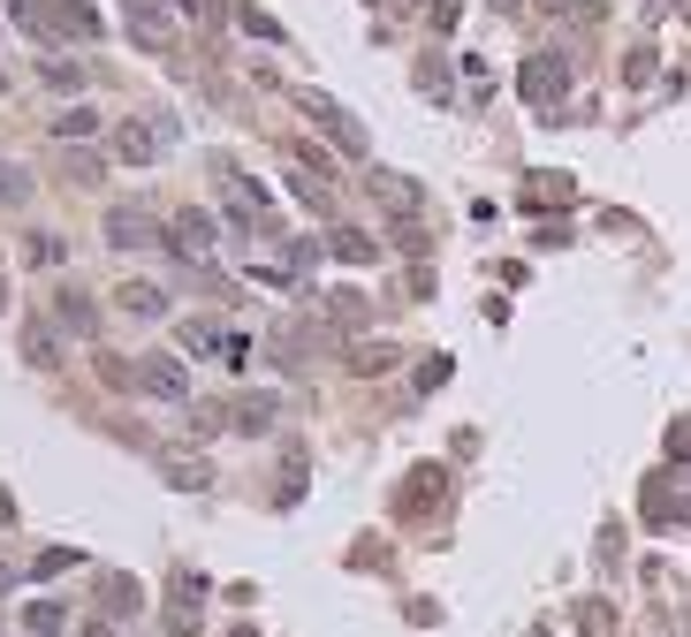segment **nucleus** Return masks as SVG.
<instances>
[{
    "instance_id": "f257e3e1",
    "label": "nucleus",
    "mask_w": 691,
    "mask_h": 637,
    "mask_svg": "<svg viewBox=\"0 0 691 637\" xmlns=\"http://www.w3.org/2000/svg\"><path fill=\"white\" fill-rule=\"evenodd\" d=\"M122 23H130V38L145 46V53H175L182 46V0H122Z\"/></svg>"
},
{
    "instance_id": "f03ea898",
    "label": "nucleus",
    "mask_w": 691,
    "mask_h": 637,
    "mask_svg": "<svg viewBox=\"0 0 691 637\" xmlns=\"http://www.w3.org/2000/svg\"><path fill=\"white\" fill-rule=\"evenodd\" d=\"M107 243L115 251H145V243H168V236H160V213H145L138 197H122V205H107Z\"/></svg>"
},
{
    "instance_id": "7ed1b4c3",
    "label": "nucleus",
    "mask_w": 691,
    "mask_h": 637,
    "mask_svg": "<svg viewBox=\"0 0 691 637\" xmlns=\"http://www.w3.org/2000/svg\"><path fill=\"white\" fill-rule=\"evenodd\" d=\"M130 380H138L153 402H190V372H182V357H168V349H153V357H145Z\"/></svg>"
},
{
    "instance_id": "20e7f679",
    "label": "nucleus",
    "mask_w": 691,
    "mask_h": 637,
    "mask_svg": "<svg viewBox=\"0 0 691 637\" xmlns=\"http://www.w3.org/2000/svg\"><path fill=\"white\" fill-rule=\"evenodd\" d=\"M221 205L236 213V228H243V236H274V213H266V197H259L243 175H221Z\"/></svg>"
},
{
    "instance_id": "39448f33",
    "label": "nucleus",
    "mask_w": 691,
    "mask_h": 637,
    "mask_svg": "<svg viewBox=\"0 0 691 637\" xmlns=\"http://www.w3.org/2000/svg\"><path fill=\"white\" fill-rule=\"evenodd\" d=\"M297 107H305V115H312V122H320V130H327V137H335V145H343L349 159L365 153V130L349 122V115L335 107V99H327V92H297Z\"/></svg>"
},
{
    "instance_id": "423d86ee",
    "label": "nucleus",
    "mask_w": 691,
    "mask_h": 637,
    "mask_svg": "<svg viewBox=\"0 0 691 637\" xmlns=\"http://www.w3.org/2000/svg\"><path fill=\"white\" fill-rule=\"evenodd\" d=\"M517 84H524V99H532V107H555V99H562V84H570V61H562V53H532Z\"/></svg>"
},
{
    "instance_id": "0eeeda50",
    "label": "nucleus",
    "mask_w": 691,
    "mask_h": 637,
    "mask_svg": "<svg viewBox=\"0 0 691 637\" xmlns=\"http://www.w3.org/2000/svg\"><path fill=\"white\" fill-rule=\"evenodd\" d=\"M175 145V122L168 115H160V122H130V130H122V137H115V153L130 159V167H145V159H160Z\"/></svg>"
},
{
    "instance_id": "6e6552de",
    "label": "nucleus",
    "mask_w": 691,
    "mask_h": 637,
    "mask_svg": "<svg viewBox=\"0 0 691 637\" xmlns=\"http://www.w3.org/2000/svg\"><path fill=\"white\" fill-rule=\"evenodd\" d=\"M372 197H380L395 220H418V205H426V190H418L410 175H372Z\"/></svg>"
},
{
    "instance_id": "1a4fd4ad",
    "label": "nucleus",
    "mask_w": 691,
    "mask_h": 637,
    "mask_svg": "<svg viewBox=\"0 0 691 637\" xmlns=\"http://www.w3.org/2000/svg\"><path fill=\"white\" fill-rule=\"evenodd\" d=\"M160 471H168V485H182V493H205V485H213V464H205V456H190V448H168V456H160Z\"/></svg>"
},
{
    "instance_id": "9d476101",
    "label": "nucleus",
    "mask_w": 691,
    "mask_h": 637,
    "mask_svg": "<svg viewBox=\"0 0 691 637\" xmlns=\"http://www.w3.org/2000/svg\"><path fill=\"white\" fill-rule=\"evenodd\" d=\"M175 251H182V259H205V251H213V220H205V213H175V236H168Z\"/></svg>"
},
{
    "instance_id": "9b49d317",
    "label": "nucleus",
    "mask_w": 691,
    "mask_h": 637,
    "mask_svg": "<svg viewBox=\"0 0 691 637\" xmlns=\"http://www.w3.org/2000/svg\"><path fill=\"white\" fill-rule=\"evenodd\" d=\"M23 357H31V364H61V334H53L46 318H31V326H23Z\"/></svg>"
},
{
    "instance_id": "f8f14e48",
    "label": "nucleus",
    "mask_w": 691,
    "mask_h": 637,
    "mask_svg": "<svg viewBox=\"0 0 691 637\" xmlns=\"http://www.w3.org/2000/svg\"><path fill=\"white\" fill-rule=\"evenodd\" d=\"M122 312L160 318V312H168V289H160V281H130V289H122Z\"/></svg>"
},
{
    "instance_id": "ddd939ff",
    "label": "nucleus",
    "mask_w": 691,
    "mask_h": 637,
    "mask_svg": "<svg viewBox=\"0 0 691 637\" xmlns=\"http://www.w3.org/2000/svg\"><path fill=\"white\" fill-rule=\"evenodd\" d=\"M23 630H31V637H61V630H69L61 600H31V608H23Z\"/></svg>"
},
{
    "instance_id": "4468645a",
    "label": "nucleus",
    "mask_w": 691,
    "mask_h": 637,
    "mask_svg": "<svg viewBox=\"0 0 691 637\" xmlns=\"http://www.w3.org/2000/svg\"><path fill=\"white\" fill-rule=\"evenodd\" d=\"M61 175H69L76 190H99V182H107V159L99 153H61Z\"/></svg>"
},
{
    "instance_id": "2eb2a0df",
    "label": "nucleus",
    "mask_w": 691,
    "mask_h": 637,
    "mask_svg": "<svg viewBox=\"0 0 691 637\" xmlns=\"http://www.w3.org/2000/svg\"><path fill=\"white\" fill-rule=\"evenodd\" d=\"M92 130H99L92 107H61V115H53V137H61V145H69V137H92Z\"/></svg>"
},
{
    "instance_id": "dca6fc26",
    "label": "nucleus",
    "mask_w": 691,
    "mask_h": 637,
    "mask_svg": "<svg viewBox=\"0 0 691 637\" xmlns=\"http://www.w3.org/2000/svg\"><path fill=\"white\" fill-rule=\"evenodd\" d=\"M236 425H243V433H266V425H274V395H243V402H236Z\"/></svg>"
},
{
    "instance_id": "f3484780",
    "label": "nucleus",
    "mask_w": 691,
    "mask_h": 637,
    "mask_svg": "<svg viewBox=\"0 0 691 637\" xmlns=\"http://www.w3.org/2000/svg\"><path fill=\"white\" fill-rule=\"evenodd\" d=\"M577 630L585 637H616V608H608V600H585V608H577Z\"/></svg>"
},
{
    "instance_id": "a211bd4d",
    "label": "nucleus",
    "mask_w": 691,
    "mask_h": 637,
    "mask_svg": "<svg viewBox=\"0 0 691 637\" xmlns=\"http://www.w3.org/2000/svg\"><path fill=\"white\" fill-rule=\"evenodd\" d=\"M236 23H243L251 38H274V46H282V23H274L266 8H251V0H236Z\"/></svg>"
},
{
    "instance_id": "6ab92c4d",
    "label": "nucleus",
    "mask_w": 691,
    "mask_h": 637,
    "mask_svg": "<svg viewBox=\"0 0 691 637\" xmlns=\"http://www.w3.org/2000/svg\"><path fill=\"white\" fill-rule=\"evenodd\" d=\"M38 76H46L53 92H76V84H84V69H76V61H61V53H46V61H38Z\"/></svg>"
},
{
    "instance_id": "aec40b11",
    "label": "nucleus",
    "mask_w": 691,
    "mask_h": 637,
    "mask_svg": "<svg viewBox=\"0 0 691 637\" xmlns=\"http://www.w3.org/2000/svg\"><path fill=\"white\" fill-rule=\"evenodd\" d=\"M335 251H343L349 266H365V259H380V243H372V236H357V228H335Z\"/></svg>"
},
{
    "instance_id": "412c9836",
    "label": "nucleus",
    "mask_w": 691,
    "mask_h": 637,
    "mask_svg": "<svg viewBox=\"0 0 691 637\" xmlns=\"http://www.w3.org/2000/svg\"><path fill=\"white\" fill-rule=\"evenodd\" d=\"M145 600H138V585L130 577H107V615H138Z\"/></svg>"
},
{
    "instance_id": "4be33fe9",
    "label": "nucleus",
    "mask_w": 691,
    "mask_h": 637,
    "mask_svg": "<svg viewBox=\"0 0 691 637\" xmlns=\"http://www.w3.org/2000/svg\"><path fill=\"white\" fill-rule=\"evenodd\" d=\"M327 297H335L327 312L343 318V326H357V318H365V289H327Z\"/></svg>"
},
{
    "instance_id": "5701e85b",
    "label": "nucleus",
    "mask_w": 691,
    "mask_h": 637,
    "mask_svg": "<svg viewBox=\"0 0 691 637\" xmlns=\"http://www.w3.org/2000/svg\"><path fill=\"white\" fill-rule=\"evenodd\" d=\"M53 318H61V326H92V304H84L76 289H61V304H53Z\"/></svg>"
},
{
    "instance_id": "b1692460",
    "label": "nucleus",
    "mask_w": 691,
    "mask_h": 637,
    "mask_svg": "<svg viewBox=\"0 0 691 637\" xmlns=\"http://www.w3.org/2000/svg\"><path fill=\"white\" fill-rule=\"evenodd\" d=\"M395 364V349H380V341H365L357 357H349V372H388Z\"/></svg>"
},
{
    "instance_id": "393cba45",
    "label": "nucleus",
    "mask_w": 691,
    "mask_h": 637,
    "mask_svg": "<svg viewBox=\"0 0 691 637\" xmlns=\"http://www.w3.org/2000/svg\"><path fill=\"white\" fill-rule=\"evenodd\" d=\"M31 569H38V577H61V569H76V546H46Z\"/></svg>"
},
{
    "instance_id": "a878e982",
    "label": "nucleus",
    "mask_w": 691,
    "mask_h": 637,
    "mask_svg": "<svg viewBox=\"0 0 691 637\" xmlns=\"http://www.w3.org/2000/svg\"><path fill=\"white\" fill-rule=\"evenodd\" d=\"M395 251H410V259H418V251H426V228H418V220H395Z\"/></svg>"
},
{
    "instance_id": "bb28decb",
    "label": "nucleus",
    "mask_w": 691,
    "mask_h": 637,
    "mask_svg": "<svg viewBox=\"0 0 691 637\" xmlns=\"http://www.w3.org/2000/svg\"><path fill=\"white\" fill-rule=\"evenodd\" d=\"M31 266H61V236H31Z\"/></svg>"
},
{
    "instance_id": "cd10ccee",
    "label": "nucleus",
    "mask_w": 691,
    "mask_h": 637,
    "mask_svg": "<svg viewBox=\"0 0 691 637\" xmlns=\"http://www.w3.org/2000/svg\"><path fill=\"white\" fill-rule=\"evenodd\" d=\"M23 190H31V175H15V167H0V205H23Z\"/></svg>"
},
{
    "instance_id": "c85d7f7f",
    "label": "nucleus",
    "mask_w": 691,
    "mask_h": 637,
    "mask_svg": "<svg viewBox=\"0 0 691 637\" xmlns=\"http://www.w3.org/2000/svg\"><path fill=\"white\" fill-rule=\"evenodd\" d=\"M547 8H555V15H577V23H593V15H600V0H547Z\"/></svg>"
},
{
    "instance_id": "c756f323",
    "label": "nucleus",
    "mask_w": 691,
    "mask_h": 637,
    "mask_svg": "<svg viewBox=\"0 0 691 637\" xmlns=\"http://www.w3.org/2000/svg\"><path fill=\"white\" fill-rule=\"evenodd\" d=\"M456 15H464V0H433V31H456Z\"/></svg>"
},
{
    "instance_id": "7c9ffc66",
    "label": "nucleus",
    "mask_w": 691,
    "mask_h": 637,
    "mask_svg": "<svg viewBox=\"0 0 691 637\" xmlns=\"http://www.w3.org/2000/svg\"><path fill=\"white\" fill-rule=\"evenodd\" d=\"M15 577H23V569H15V554H8V539H0V592H8Z\"/></svg>"
},
{
    "instance_id": "2f4dec72",
    "label": "nucleus",
    "mask_w": 691,
    "mask_h": 637,
    "mask_svg": "<svg viewBox=\"0 0 691 637\" xmlns=\"http://www.w3.org/2000/svg\"><path fill=\"white\" fill-rule=\"evenodd\" d=\"M0 524H15V493L8 485H0Z\"/></svg>"
},
{
    "instance_id": "473e14b6",
    "label": "nucleus",
    "mask_w": 691,
    "mask_h": 637,
    "mask_svg": "<svg viewBox=\"0 0 691 637\" xmlns=\"http://www.w3.org/2000/svg\"><path fill=\"white\" fill-rule=\"evenodd\" d=\"M76 637H115V630H107V623H84V630H76Z\"/></svg>"
},
{
    "instance_id": "72a5a7b5",
    "label": "nucleus",
    "mask_w": 691,
    "mask_h": 637,
    "mask_svg": "<svg viewBox=\"0 0 691 637\" xmlns=\"http://www.w3.org/2000/svg\"><path fill=\"white\" fill-rule=\"evenodd\" d=\"M0 312H8V274H0Z\"/></svg>"
},
{
    "instance_id": "f704fd0d",
    "label": "nucleus",
    "mask_w": 691,
    "mask_h": 637,
    "mask_svg": "<svg viewBox=\"0 0 691 637\" xmlns=\"http://www.w3.org/2000/svg\"><path fill=\"white\" fill-rule=\"evenodd\" d=\"M495 8H517V0H495Z\"/></svg>"
},
{
    "instance_id": "c9c22d12",
    "label": "nucleus",
    "mask_w": 691,
    "mask_h": 637,
    "mask_svg": "<svg viewBox=\"0 0 691 637\" xmlns=\"http://www.w3.org/2000/svg\"><path fill=\"white\" fill-rule=\"evenodd\" d=\"M228 637H251V630H228Z\"/></svg>"
}]
</instances>
